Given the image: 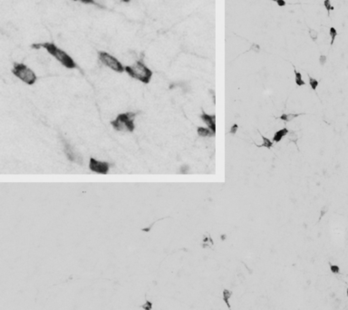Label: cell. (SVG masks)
Here are the masks:
<instances>
[{
	"label": "cell",
	"instance_id": "cell-1",
	"mask_svg": "<svg viewBox=\"0 0 348 310\" xmlns=\"http://www.w3.org/2000/svg\"><path fill=\"white\" fill-rule=\"evenodd\" d=\"M31 47L35 50L44 49L49 56L55 58L60 64L67 69H76L77 64L74 59L65 50L58 46L54 42H42V43H34L31 45Z\"/></svg>",
	"mask_w": 348,
	"mask_h": 310
},
{
	"label": "cell",
	"instance_id": "cell-2",
	"mask_svg": "<svg viewBox=\"0 0 348 310\" xmlns=\"http://www.w3.org/2000/svg\"><path fill=\"white\" fill-rule=\"evenodd\" d=\"M125 73L133 78L144 84H149L153 75V72L143 60H137L133 64L125 65Z\"/></svg>",
	"mask_w": 348,
	"mask_h": 310
},
{
	"label": "cell",
	"instance_id": "cell-3",
	"mask_svg": "<svg viewBox=\"0 0 348 310\" xmlns=\"http://www.w3.org/2000/svg\"><path fill=\"white\" fill-rule=\"evenodd\" d=\"M137 113L133 111L121 112L111 121V127L120 133H133L135 130V117Z\"/></svg>",
	"mask_w": 348,
	"mask_h": 310
},
{
	"label": "cell",
	"instance_id": "cell-4",
	"mask_svg": "<svg viewBox=\"0 0 348 310\" xmlns=\"http://www.w3.org/2000/svg\"><path fill=\"white\" fill-rule=\"evenodd\" d=\"M11 72L16 78L27 85H33L37 81V75L35 71L24 63H14Z\"/></svg>",
	"mask_w": 348,
	"mask_h": 310
},
{
	"label": "cell",
	"instance_id": "cell-5",
	"mask_svg": "<svg viewBox=\"0 0 348 310\" xmlns=\"http://www.w3.org/2000/svg\"><path fill=\"white\" fill-rule=\"evenodd\" d=\"M98 60L100 61L101 64H103L105 67L111 69V71L119 73H125V65L116 56H112L111 54L106 51L98 52Z\"/></svg>",
	"mask_w": 348,
	"mask_h": 310
},
{
	"label": "cell",
	"instance_id": "cell-6",
	"mask_svg": "<svg viewBox=\"0 0 348 310\" xmlns=\"http://www.w3.org/2000/svg\"><path fill=\"white\" fill-rule=\"evenodd\" d=\"M88 167L91 171L95 172L97 174L105 175L107 174L110 171V164L107 161L104 160H99L95 158H90Z\"/></svg>",
	"mask_w": 348,
	"mask_h": 310
},
{
	"label": "cell",
	"instance_id": "cell-7",
	"mask_svg": "<svg viewBox=\"0 0 348 310\" xmlns=\"http://www.w3.org/2000/svg\"><path fill=\"white\" fill-rule=\"evenodd\" d=\"M200 119L202 122H204V123L208 126V128H209L213 133H216L217 126H216V115L215 114H209L206 111H202L200 114Z\"/></svg>",
	"mask_w": 348,
	"mask_h": 310
},
{
	"label": "cell",
	"instance_id": "cell-8",
	"mask_svg": "<svg viewBox=\"0 0 348 310\" xmlns=\"http://www.w3.org/2000/svg\"><path fill=\"white\" fill-rule=\"evenodd\" d=\"M64 152L67 156V158L70 160L71 161L76 162V163H82V158L78 153H76L75 151L72 148L71 145L69 144H64Z\"/></svg>",
	"mask_w": 348,
	"mask_h": 310
},
{
	"label": "cell",
	"instance_id": "cell-9",
	"mask_svg": "<svg viewBox=\"0 0 348 310\" xmlns=\"http://www.w3.org/2000/svg\"><path fill=\"white\" fill-rule=\"evenodd\" d=\"M233 291L232 289H230V287H224L221 290V299L223 303L225 304V306L228 307V309H231L232 306H231V300L233 297Z\"/></svg>",
	"mask_w": 348,
	"mask_h": 310
},
{
	"label": "cell",
	"instance_id": "cell-10",
	"mask_svg": "<svg viewBox=\"0 0 348 310\" xmlns=\"http://www.w3.org/2000/svg\"><path fill=\"white\" fill-rule=\"evenodd\" d=\"M288 133H289L288 129L285 127L282 128V129H280V130H278V131H277V132L274 133L273 138H272V142H273V143H279V142H280L284 137H285V136L288 134Z\"/></svg>",
	"mask_w": 348,
	"mask_h": 310
},
{
	"label": "cell",
	"instance_id": "cell-11",
	"mask_svg": "<svg viewBox=\"0 0 348 310\" xmlns=\"http://www.w3.org/2000/svg\"><path fill=\"white\" fill-rule=\"evenodd\" d=\"M293 72H294V76H295V83L297 86H304L306 85V82L303 79V75L301 73L300 71L297 70V68L296 66H293Z\"/></svg>",
	"mask_w": 348,
	"mask_h": 310
},
{
	"label": "cell",
	"instance_id": "cell-12",
	"mask_svg": "<svg viewBox=\"0 0 348 310\" xmlns=\"http://www.w3.org/2000/svg\"><path fill=\"white\" fill-rule=\"evenodd\" d=\"M197 133L200 137H212L215 135V133H213L209 128L203 126H198L197 128Z\"/></svg>",
	"mask_w": 348,
	"mask_h": 310
},
{
	"label": "cell",
	"instance_id": "cell-13",
	"mask_svg": "<svg viewBox=\"0 0 348 310\" xmlns=\"http://www.w3.org/2000/svg\"><path fill=\"white\" fill-rule=\"evenodd\" d=\"M328 35H329V38H330V42H329V46H333L334 44L335 43V41L337 39V36H338V31L335 27L334 26H331L329 27L328 29Z\"/></svg>",
	"mask_w": 348,
	"mask_h": 310
},
{
	"label": "cell",
	"instance_id": "cell-14",
	"mask_svg": "<svg viewBox=\"0 0 348 310\" xmlns=\"http://www.w3.org/2000/svg\"><path fill=\"white\" fill-rule=\"evenodd\" d=\"M329 211H330V205L329 204L326 203V204L322 205L321 208L319 209V217L317 219V221L318 222L322 221V220L325 218V216L329 213Z\"/></svg>",
	"mask_w": 348,
	"mask_h": 310
},
{
	"label": "cell",
	"instance_id": "cell-15",
	"mask_svg": "<svg viewBox=\"0 0 348 310\" xmlns=\"http://www.w3.org/2000/svg\"><path fill=\"white\" fill-rule=\"evenodd\" d=\"M304 113H297V112H289V113H283L282 115H280L279 119L284 121V122H291L292 120L297 118L298 116H300Z\"/></svg>",
	"mask_w": 348,
	"mask_h": 310
},
{
	"label": "cell",
	"instance_id": "cell-16",
	"mask_svg": "<svg viewBox=\"0 0 348 310\" xmlns=\"http://www.w3.org/2000/svg\"><path fill=\"white\" fill-rule=\"evenodd\" d=\"M322 5H323V8H324V10L326 11V15H327V16H330V15H331V13L334 11V5H333V3L331 0H323Z\"/></svg>",
	"mask_w": 348,
	"mask_h": 310
},
{
	"label": "cell",
	"instance_id": "cell-17",
	"mask_svg": "<svg viewBox=\"0 0 348 310\" xmlns=\"http://www.w3.org/2000/svg\"><path fill=\"white\" fill-rule=\"evenodd\" d=\"M307 35L310 40L313 43H317L319 40V31L316 28H309L307 31Z\"/></svg>",
	"mask_w": 348,
	"mask_h": 310
},
{
	"label": "cell",
	"instance_id": "cell-18",
	"mask_svg": "<svg viewBox=\"0 0 348 310\" xmlns=\"http://www.w3.org/2000/svg\"><path fill=\"white\" fill-rule=\"evenodd\" d=\"M141 308L143 310H153L154 309V303L150 298H146L141 304Z\"/></svg>",
	"mask_w": 348,
	"mask_h": 310
},
{
	"label": "cell",
	"instance_id": "cell-19",
	"mask_svg": "<svg viewBox=\"0 0 348 310\" xmlns=\"http://www.w3.org/2000/svg\"><path fill=\"white\" fill-rule=\"evenodd\" d=\"M260 136H261V139H262V141H263V143H261L260 145H258L257 144V147H258V148H261V147H265V148H268V149H270L272 146H273V142L271 141V140H269V138H267V137H265V136L263 135V134H261L260 133Z\"/></svg>",
	"mask_w": 348,
	"mask_h": 310
},
{
	"label": "cell",
	"instance_id": "cell-20",
	"mask_svg": "<svg viewBox=\"0 0 348 310\" xmlns=\"http://www.w3.org/2000/svg\"><path fill=\"white\" fill-rule=\"evenodd\" d=\"M307 75H308V84L309 85H310V87H311V89L313 91H317V89L319 86V84H320V82L317 78L311 76L310 74H307Z\"/></svg>",
	"mask_w": 348,
	"mask_h": 310
},
{
	"label": "cell",
	"instance_id": "cell-21",
	"mask_svg": "<svg viewBox=\"0 0 348 310\" xmlns=\"http://www.w3.org/2000/svg\"><path fill=\"white\" fill-rule=\"evenodd\" d=\"M329 270L334 275H338L341 272V267L337 263H331L329 265Z\"/></svg>",
	"mask_w": 348,
	"mask_h": 310
},
{
	"label": "cell",
	"instance_id": "cell-22",
	"mask_svg": "<svg viewBox=\"0 0 348 310\" xmlns=\"http://www.w3.org/2000/svg\"><path fill=\"white\" fill-rule=\"evenodd\" d=\"M327 63H328V57H327V56L325 54H324V53L320 54L319 56H318V64L321 67H324Z\"/></svg>",
	"mask_w": 348,
	"mask_h": 310
},
{
	"label": "cell",
	"instance_id": "cell-23",
	"mask_svg": "<svg viewBox=\"0 0 348 310\" xmlns=\"http://www.w3.org/2000/svg\"><path fill=\"white\" fill-rule=\"evenodd\" d=\"M253 239V238H241V239H233V240H232L231 242H222V243H227V244H228V243H232V242H233L234 240H237V239ZM256 240H257V239H256ZM257 241H258V240H257ZM219 242H221V241H217V242H216V244H217V243H219ZM258 243H259V242H258ZM216 244H215V245H216ZM259 244H260V243H259ZM260 246H261V245H260ZM210 249H211V248H210ZM262 250H263V249H262ZM205 256H207V254H204V255H203V256L201 257V258L199 259V261H198V266H197V268H196V271H195V275H194V278H193V285H194V279H195V276H196V272H197V269H198V265H199V263H200V261H201V259H202V258H204ZM208 256H209V255H208ZM208 256H207V257H208ZM193 298H194V296H193ZM194 308H195V307H194V305H193V310H195V309H194Z\"/></svg>",
	"mask_w": 348,
	"mask_h": 310
},
{
	"label": "cell",
	"instance_id": "cell-24",
	"mask_svg": "<svg viewBox=\"0 0 348 310\" xmlns=\"http://www.w3.org/2000/svg\"><path fill=\"white\" fill-rule=\"evenodd\" d=\"M73 2H77L81 3L86 6H98V3L95 0H71Z\"/></svg>",
	"mask_w": 348,
	"mask_h": 310
},
{
	"label": "cell",
	"instance_id": "cell-25",
	"mask_svg": "<svg viewBox=\"0 0 348 310\" xmlns=\"http://www.w3.org/2000/svg\"><path fill=\"white\" fill-rule=\"evenodd\" d=\"M268 1L275 3L277 5V7L280 8H285V7H286V5H287V3H286L285 0H268Z\"/></svg>",
	"mask_w": 348,
	"mask_h": 310
},
{
	"label": "cell",
	"instance_id": "cell-26",
	"mask_svg": "<svg viewBox=\"0 0 348 310\" xmlns=\"http://www.w3.org/2000/svg\"><path fill=\"white\" fill-rule=\"evenodd\" d=\"M288 140L291 142V143H297V140H298V136H297V134L296 133H294V132H291V133H288Z\"/></svg>",
	"mask_w": 348,
	"mask_h": 310
},
{
	"label": "cell",
	"instance_id": "cell-27",
	"mask_svg": "<svg viewBox=\"0 0 348 310\" xmlns=\"http://www.w3.org/2000/svg\"><path fill=\"white\" fill-rule=\"evenodd\" d=\"M237 130H238V125H237V123H234V124L231 126V128H230V134H232V135H234V134H236V133H237Z\"/></svg>",
	"mask_w": 348,
	"mask_h": 310
},
{
	"label": "cell",
	"instance_id": "cell-28",
	"mask_svg": "<svg viewBox=\"0 0 348 310\" xmlns=\"http://www.w3.org/2000/svg\"><path fill=\"white\" fill-rule=\"evenodd\" d=\"M117 1H119V2H121V3H124V4H128V3H130L132 0H117Z\"/></svg>",
	"mask_w": 348,
	"mask_h": 310
},
{
	"label": "cell",
	"instance_id": "cell-29",
	"mask_svg": "<svg viewBox=\"0 0 348 310\" xmlns=\"http://www.w3.org/2000/svg\"><path fill=\"white\" fill-rule=\"evenodd\" d=\"M345 296H348V286L346 287V289H345Z\"/></svg>",
	"mask_w": 348,
	"mask_h": 310
},
{
	"label": "cell",
	"instance_id": "cell-30",
	"mask_svg": "<svg viewBox=\"0 0 348 310\" xmlns=\"http://www.w3.org/2000/svg\"><path fill=\"white\" fill-rule=\"evenodd\" d=\"M189 310H190V290H189Z\"/></svg>",
	"mask_w": 348,
	"mask_h": 310
},
{
	"label": "cell",
	"instance_id": "cell-31",
	"mask_svg": "<svg viewBox=\"0 0 348 310\" xmlns=\"http://www.w3.org/2000/svg\"><path fill=\"white\" fill-rule=\"evenodd\" d=\"M190 310H191V308H190Z\"/></svg>",
	"mask_w": 348,
	"mask_h": 310
}]
</instances>
